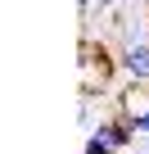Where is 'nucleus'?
<instances>
[{
    "label": "nucleus",
    "mask_w": 149,
    "mask_h": 154,
    "mask_svg": "<svg viewBox=\"0 0 149 154\" xmlns=\"http://www.w3.org/2000/svg\"><path fill=\"white\" fill-rule=\"evenodd\" d=\"M118 5H140V0H118Z\"/></svg>",
    "instance_id": "39448f33"
},
{
    "label": "nucleus",
    "mask_w": 149,
    "mask_h": 154,
    "mask_svg": "<svg viewBox=\"0 0 149 154\" xmlns=\"http://www.w3.org/2000/svg\"><path fill=\"white\" fill-rule=\"evenodd\" d=\"M118 68L127 72V82L149 86V41H127L122 54H118Z\"/></svg>",
    "instance_id": "f257e3e1"
},
{
    "label": "nucleus",
    "mask_w": 149,
    "mask_h": 154,
    "mask_svg": "<svg viewBox=\"0 0 149 154\" xmlns=\"http://www.w3.org/2000/svg\"><path fill=\"white\" fill-rule=\"evenodd\" d=\"M136 122H140V131H145V136H149V100H145V109H140V113H136Z\"/></svg>",
    "instance_id": "7ed1b4c3"
},
{
    "label": "nucleus",
    "mask_w": 149,
    "mask_h": 154,
    "mask_svg": "<svg viewBox=\"0 0 149 154\" xmlns=\"http://www.w3.org/2000/svg\"><path fill=\"white\" fill-rule=\"evenodd\" d=\"M82 154H109V145H104V140L91 131V136H86V145H82Z\"/></svg>",
    "instance_id": "f03ea898"
},
{
    "label": "nucleus",
    "mask_w": 149,
    "mask_h": 154,
    "mask_svg": "<svg viewBox=\"0 0 149 154\" xmlns=\"http://www.w3.org/2000/svg\"><path fill=\"white\" fill-rule=\"evenodd\" d=\"M91 9H95V0H77V14H82V18H86Z\"/></svg>",
    "instance_id": "20e7f679"
}]
</instances>
